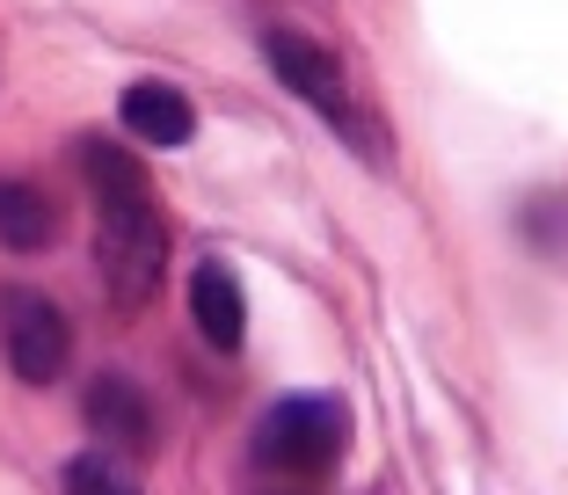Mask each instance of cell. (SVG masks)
I'll return each instance as SVG.
<instances>
[{
    "mask_svg": "<svg viewBox=\"0 0 568 495\" xmlns=\"http://www.w3.org/2000/svg\"><path fill=\"white\" fill-rule=\"evenodd\" d=\"M81 175L95 190V270L118 306H146L168 270V219L146 190V168L110 139H81Z\"/></svg>",
    "mask_w": 568,
    "mask_h": 495,
    "instance_id": "1",
    "label": "cell"
},
{
    "mask_svg": "<svg viewBox=\"0 0 568 495\" xmlns=\"http://www.w3.org/2000/svg\"><path fill=\"white\" fill-rule=\"evenodd\" d=\"M343 445H351V401L343 394H284L270 401L263 415H255V466H270V474H328L335 459H343Z\"/></svg>",
    "mask_w": 568,
    "mask_h": 495,
    "instance_id": "2",
    "label": "cell"
},
{
    "mask_svg": "<svg viewBox=\"0 0 568 495\" xmlns=\"http://www.w3.org/2000/svg\"><path fill=\"white\" fill-rule=\"evenodd\" d=\"M0 357H8V372H16L22 386H51L73 357L67 314H59L44 292H30V284H8V292H0Z\"/></svg>",
    "mask_w": 568,
    "mask_h": 495,
    "instance_id": "3",
    "label": "cell"
},
{
    "mask_svg": "<svg viewBox=\"0 0 568 495\" xmlns=\"http://www.w3.org/2000/svg\"><path fill=\"white\" fill-rule=\"evenodd\" d=\"M263 51H270V73H277L292 95L314 102L343 139H357V110H351V95H343V67H335L328 44H314V37H300V30H270Z\"/></svg>",
    "mask_w": 568,
    "mask_h": 495,
    "instance_id": "4",
    "label": "cell"
},
{
    "mask_svg": "<svg viewBox=\"0 0 568 495\" xmlns=\"http://www.w3.org/2000/svg\"><path fill=\"white\" fill-rule=\"evenodd\" d=\"M124 117V132L139 139V147H190V132H197V110H190L183 88H168V81H132L118 102Z\"/></svg>",
    "mask_w": 568,
    "mask_h": 495,
    "instance_id": "5",
    "label": "cell"
},
{
    "mask_svg": "<svg viewBox=\"0 0 568 495\" xmlns=\"http://www.w3.org/2000/svg\"><path fill=\"white\" fill-rule=\"evenodd\" d=\"M190 321L212 350H241L248 335V299H241V277L226 263H197L190 270Z\"/></svg>",
    "mask_w": 568,
    "mask_h": 495,
    "instance_id": "6",
    "label": "cell"
},
{
    "mask_svg": "<svg viewBox=\"0 0 568 495\" xmlns=\"http://www.w3.org/2000/svg\"><path fill=\"white\" fill-rule=\"evenodd\" d=\"M88 430L118 452H146L153 445V408L124 372H102V380L88 386Z\"/></svg>",
    "mask_w": 568,
    "mask_h": 495,
    "instance_id": "7",
    "label": "cell"
},
{
    "mask_svg": "<svg viewBox=\"0 0 568 495\" xmlns=\"http://www.w3.org/2000/svg\"><path fill=\"white\" fill-rule=\"evenodd\" d=\"M51 233H59V212H51L44 190L22 175H0V248L37 255V248H51Z\"/></svg>",
    "mask_w": 568,
    "mask_h": 495,
    "instance_id": "8",
    "label": "cell"
},
{
    "mask_svg": "<svg viewBox=\"0 0 568 495\" xmlns=\"http://www.w3.org/2000/svg\"><path fill=\"white\" fill-rule=\"evenodd\" d=\"M67 495H139V481L102 452H81V459H67Z\"/></svg>",
    "mask_w": 568,
    "mask_h": 495,
    "instance_id": "9",
    "label": "cell"
}]
</instances>
